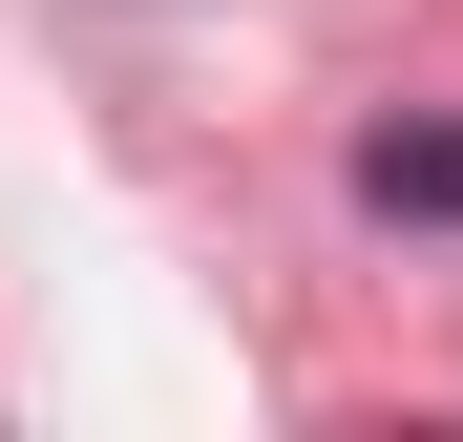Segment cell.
Segmentation results:
<instances>
[{"label":"cell","mask_w":463,"mask_h":442,"mask_svg":"<svg viewBox=\"0 0 463 442\" xmlns=\"http://www.w3.org/2000/svg\"><path fill=\"white\" fill-rule=\"evenodd\" d=\"M337 190L379 211V232H463V106H379L337 147Z\"/></svg>","instance_id":"obj_1"}]
</instances>
